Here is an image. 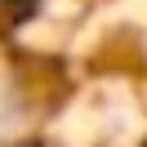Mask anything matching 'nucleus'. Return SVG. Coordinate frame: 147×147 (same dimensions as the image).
<instances>
[{
	"instance_id": "obj_1",
	"label": "nucleus",
	"mask_w": 147,
	"mask_h": 147,
	"mask_svg": "<svg viewBox=\"0 0 147 147\" xmlns=\"http://www.w3.org/2000/svg\"><path fill=\"white\" fill-rule=\"evenodd\" d=\"M13 116H18V98H13L9 80L0 76V134H9V129H13Z\"/></svg>"
}]
</instances>
